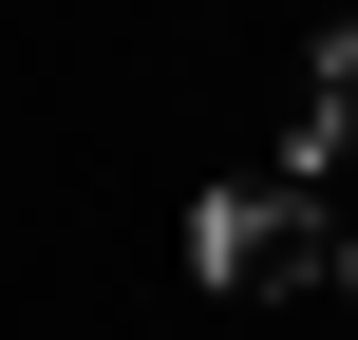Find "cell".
Returning a JSON list of instances; mask_svg holds the SVG:
<instances>
[{"label":"cell","mask_w":358,"mask_h":340,"mask_svg":"<svg viewBox=\"0 0 358 340\" xmlns=\"http://www.w3.org/2000/svg\"><path fill=\"white\" fill-rule=\"evenodd\" d=\"M189 284H208V303H302V284H340V208H321V170L283 151V170L208 189V208H189Z\"/></svg>","instance_id":"obj_1"},{"label":"cell","mask_w":358,"mask_h":340,"mask_svg":"<svg viewBox=\"0 0 358 340\" xmlns=\"http://www.w3.org/2000/svg\"><path fill=\"white\" fill-rule=\"evenodd\" d=\"M302 170H358V19L321 38V76H302Z\"/></svg>","instance_id":"obj_2"},{"label":"cell","mask_w":358,"mask_h":340,"mask_svg":"<svg viewBox=\"0 0 358 340\" xmlns=\"http://www.w3.org/2000/svg\"><path fill=\"white\" fill-rule=\"evenodd\" d=\"M340 284H358V208H340Z\"/></svg>","instance_id":"obj_3"}]
</instances>
